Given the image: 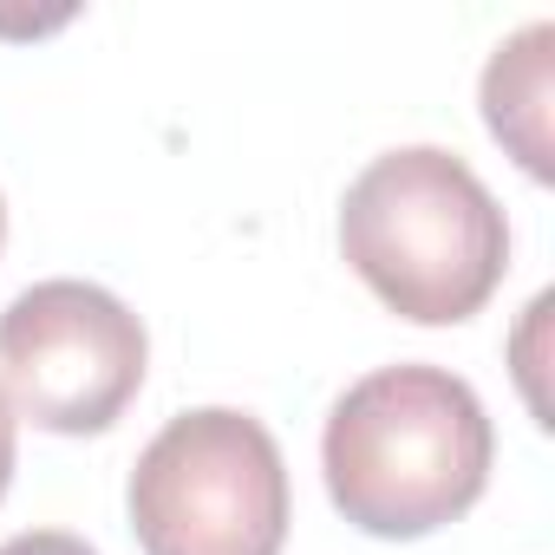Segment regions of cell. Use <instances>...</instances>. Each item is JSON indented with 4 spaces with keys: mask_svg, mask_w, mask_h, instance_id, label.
<instances>
[{
    "mask_svg": "<svg viewBox=\"0 0 555 555\" xmlns=\"http://www.w3.org/2000/svg\"><path fill=\"white\" fill-rule=\"evenodd\" d=\"M496 431L470 379L444 366H379L327 412L321 470L334 509L379 542H418L490 490Z\"/></svg>",
    "mask_w": 555,
    "mask_h": 555,
    "instance_id": "6da1fadb",
    "label": "cell"
},
{
    "mask_svg": "<svg viewBox=\"0 0 555 555\" xmlns=\"http://www.w3.org/2000/svg\"><path fill=\"white\" fill-rule=\"evenodd\" d=\"M340 255L399 321L457 327L503 288L509 222L457 151L399 144L347 183Z\"/></svg>",
    "mask_w": 555,
    "mask_h": 555,
    "instance_id": "7a4b0ae2",
    "label": "cell"
},
{
    "mask_svg": "<svg viewBox=\"0 0 555 555\" xmlns=\"http://www.w3.org/2000/svg\"><path fill=\"white\" fill-rule=\"evenodd\" d=\"M125 516L144 555H282L295 516L282 444L235 405L177 412L138 451Z\"/></svg>",
    "mask_w": 555,
    "mask_h": 555,
    "instance_id": "3957f363",
    "label": "cell"
},
{
    "mask_svg": "<svg viewBox=\"0 0 555 555\" xmlns=\"http://www.w3.org/2000/svg\"><path fill=\"white\" fill-rule=\"evenodd\" d=\"M144 321L99 282H34L0 314V392L40 431H112L144 392Z\"/></svg>",
    "mask_w": 555,
    "mask_h": 555,
    "instance_id": "277c9868",
    "label": "cell"
},
{
    "mask_svg": "<svg viewBox=\"0 0 555 555\" xmlns=\"http://www.w3.org/2000/svg\"><path fill=\"white\" fill-rule=\"evenodd\" d=\"M548 92H555V27L535 21L516 40H503L483 66V125L490 138L535 177H555L548 157Z\"/></svg>",
    "mask_w": 555,
    "mask_h": 555,
    "instance_id": "5b68a950",
    "label": "cell"
},
{
    "mask_svg": "<svg viewBox=\"0 0 555 555\" xmlns=\"http://www.w3.org/2000/svg\"><path fill=\"white\" fill-rule=\"evenodd\" d=\"M0 555H99V548L79 542V535H66V529H27L14 542H0Z\"/></svg>",
    "mask_w": 555,
    "mask_h": 555,
    "instance_id": "8992f818",
    "label": "cell"
},
{
    "mask_svg": "<svg viewBox=\"0 0 555 555\" xmlns=\"http://www.w3.org/2000/svg\"><path fill=\"white\" fill-rule=\"evenodd\" d=\"M14 457H21V418H14L8 392H0V496H8V483H14Z\"/></svg>",
    "mask_w": 555,
    "mask_h": 555,
    "instance_id": "52a82bcc",
    "label": "cell"
},
{
    "mask_svg": "<svg viewBox=\"0 0 555 555\" xmlns=\"http://www.w3.org/2000/svg\"><path fill=\"white\" fill-rule=\"evenodd\" d=\"M0 242H8V203H0Z\"/></svg>",
    "mask_w": 555,
    "mask_h": 555,
    "instance_id": "ba28073f",
    "label": "cell"
}]
</instances>
